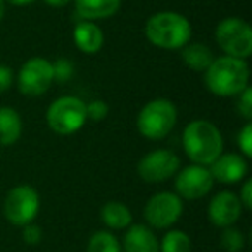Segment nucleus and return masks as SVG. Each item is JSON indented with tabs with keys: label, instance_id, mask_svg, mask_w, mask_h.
<instances>
[{
	"label": "nucleus",
	"instance_id": "30",
	"mask_svg": "<svg viewBox=\"0 0 252 252\" xmlns=\"http://www.w3.org/2000/svg\"><path fill=\"white\" fill-rule=\"evenodd\" d=\"M43 2H45L47 5H50V7L61 9V7H66L71 0H43Z\"/></svg>",
	"mask_w": 252,
	"mask_h": 252
},
{
	"label": "nucleus",
	"instance_id": "12",
	"mask_svg": "<svg viewBox=\"0 0 252 252\" xmlns=\"http://www.w3.org/2000/svg\"><path fill=\"white\" fill-rule=\"evenodd\" d=\"M242 211H244V207H242V202L237 193L224 190V192H218L211 199L209 207H207V218L216 226L226 228L233 226L240 220Z\"/></svg>",
	"mask_w": 252,
	"mask_h": 252
},
{
	"label": "nucleus",
	"instance_id": "31",
	"mask_svg": "<svg viewBox=\"0 0 252 252\" xmlns=\"http://www.w3.org/2000/svg\"><path fill=\"white\" fill-rule=\"evenodd\" d=\"M5 2L11 5H18V7H25V5H30L35 0H5Z\"/></svg>",
	"mask_w": 252,
	"mask_h": 252
},
{
	"label": "nucleus",
	"instance_id": "5",
	"mask_svg": "<svg viewBox=\"0 0 252 252\" xmlns=\"http://www.w3.org/2000/svg\"><path fill=\"white\" fill-rule=\"evenodd\" d=\"M87 123V104L73 95L54 100L47 111V125L59 135H73Z\"/></svg>",
	"mask_w": 252,
	"mask_h": 252
},
{
	"label": "nucleus",
	"instance_id": "24",
	"mask_svg": "<svg viewBox=\"0 0 252 252\" xmlns=\"http://www.w3.org/2000/svg\"><path fill=\"white\" fill-rule=\"evenodd\" d=\"M237 97H238V102H237L238 112H240L242 118L251 121L252 119V88L247 87L245 90H242Z\"/></svg>",
	"mask_w": 252,
	"mask_h": 252
},
{
	"label": "nucleus",
	"instance_id": "20",
	"mask_svg": "<svg viewBox=\"0 0 252 252\" xmlns=\"http://www.w3.org/2000/svg\"><path fill=\"white\" fill-rule=\"evenodd\" d=\"M192 240L182 230H169L159 244V252H190Z\"/></svg>",
	"mask_w": 252,
	"mask_h": 252
},
{
	"label": "nucleus",
	"instance_id": "6",
	"mask_svg": "<svg viewBox=\"0 0 252 252\" xmlns=\"http://www.w3.org/2000/svg\"><path fill=\"white\" fill-rule=\"evenodd\" d=\"M216 42L226 56L245 59L252 54V30L240 18H226L216 28Z\"/></svg>",
	"mask_w": 252,
	"mask_h": 252
},
{
	"label": "nucleus",
	"instance_id": "2",
	"mask_svg": "<svg viewBox=\"0 0 252 252\" xmlns=\"http://www.w3.org/2000/svg\"><path fill=\"white\" fill-rule=\"evenodd\" d=\"M183 151L193 164L211 166L223 154L221 131L207 119H193L183 130Z\"/></svg>",
	"mask_w": 252,
	"mask_h": 252
},
{
	"label": "nucleus",
	"instance_id": "14",
	"mask_svg": "<svg viewBox=\"0 0 252 252\" xmlns=\"http://www.w3.org/2000/svg\"><path fill=\"white\" fill-rule=\"evenodd\" d=\"M123 252H159V242L147 224H130L123 238Z\"/></svg>",
	"mask_w": 252,
	"mask_h": 252
},
{
	"label": "nucleus",
	"instance_id": "17",
	"mask_svg": "<svg viewBox=\"0 0 252 252\" xmlns=\"http://www.w3.org/2000/svg\"><path fill=\"white\" fill-rule=\"evenodd\" d=\"M23 133L21 116L16 109L0 107V145H14Z\"/></svg>",
	"mask_w": 252,
	"mask_h": 252
},
{
	"label": "nucleus",
	"instance_id": "16",
	"mask_svg": "<svg viewBox=\"0 0 252 252\" xmlns=\"http://www.w3.org/2000/svg\"><path fill=\"white\" fill-rule=\"evenodd\" d=\"M73 40L83 54H97L104 45V33L94 21H81L74 28Z\"/></svg>",
	"mask_w": 252,
	"mask_h": 252
},
{
	"label": "nucleus",
	"instance_id": "4",
	"mask_svg": "<svg viewBox=\"0 0 252 252\" xmlns=\"http://www.w3.org/2000/svg\"><path fill=\"white\" fill-rule=\"evenodd\" d=\"M178 121V111L168 98H154L140 109L137 116V130L149 140L168 137Z\"/></svg>",
	"mask_w": 252,
	"mask_h": 252
},
{
	"label": "nucleus",
	"instance_id": "1",
	"mask_svg": "<svg viewBox=\"0 0 252 252\" xmlns=\"http://www.w3.org/2000/svg\"><path fill=\"white\" fill-rule=\"evenodd\" d=\"M249 64L237 57H214L211 66L204 71V83L211 94L218 97H237L249 87Z\"/></svg>",
	"mask_w": 252,
	"mask_h": 252
},
{
	"label": "nucleus",
	"instance_id": "8",
	"mask_svg": "<svg viewBox=\"0 0 252 252\" xmlns=\"http://www.w3.org/2000/svg\"><path fill=\"white\" fill-rule=\"evenodd\" d=\"M54 78V66L50 61L43 57H32L21 66L18 73V88L23 95L28 97H40L43 95L52 83Z\"/></svg>",
	"mask_w": 252,
	"mask_h": 252
},
{
	"label": "nucleus",
	"instance_id": "13",
	"mask_svg": "<svg viewBox=\"0 0 252 252\" xmlns=\"http://www.w3.org/2000/svg\"><path fill=\"white\" fill-rule=\"evenodd\" d=\"M247 161L240 154H221L213 164L209 166V171L213 175L214 182L224 183V185H235L242 182L247 175Z\"/></svg>",
	"mask_w": 252,
	"mask_h": 252
},
{
	"label": "nucleus",
	"instance_id": "28",
	"mask_svg": "<svg viewBox=\"0 0 252 252\" xmlns=\"http://www.w3.org/2000/svg\"><path fill=\"white\" fill-rule=\"evenodd\" d=\"M12 83H14V71H12V67L0 64V95L7 92L12 87Z\"/></svg>",
	"mask_w": 252,
	"mask_h": 252
},
{
	"label": "nucleus",
	"instance_id": "3",
	"mask_svg": "<svg viewBox=\"0 0 252 252\" xmlns=\"http://www.w3.org/2000/svg\"><path fill=\"white\" fill-rule=\"evenodd\" d=\"M145 36L152 45L164 50H180L192 38L190 21L175 11L156 12L145 23Z\"/></svg>",
	"mask_w": 252,
	"mask_h": 252
},
{
	"label": "nucleus",
	"instance_id": "11",
	"mask_svg": "<svg viewBox=\"0 0 252 252\" xmlns=\"http://www.w3.org/2000/svg\"><path fill=\"white\" fill-rule=\"evenodd\" d=\"M214 185L213 175L207 166L190 164L183 169H178L175 189L180 199L197 200L206 197Z\"/></svg>",
	"mask_w": 252,
	"mask_h": 252
},
{
	"label": "nucleus",
	"instance_id": "26",
	"mask_svg": "<svg viewBox=\"0 0 252 252\" xmlns=\"http://www.w3.org/2000/svg\"><path fill=\"white\" fill-rule=\"evenodd\" d=\"M42 237H43V231L42 228L38 226L36 223H28L23 226V238L28 245H36L42 242Z\"/></svg>",
	"mask_w": 252,
	"mask_h": 252
},
{
	"label": "nucleus",
	"instance_id": "15",
	"mask_svg": "<svg viewBox=\"0 0 252 252\" xmlns=\"http://www.w3.org/2000/svg\"><path fill=\"white\" fill-rule=\"evenodd\" d=\"M74 7L83 21H98L112 18L121 7V0H74Z\"/></svg>",
	"mask_w": 252,
	"mask_h": 252
},
{
	"label": "nucleus",
	"instance_id": "10",
	"mask_svg": "<svg viewBox=\"0 0 252 252\" xmlns=\"http://www.w3.org/2000/svg\"><path fill=\"white\" fill-rule=\"evenodd\" d=\"M182 161L173 151L156 149L145 154L137 166L138 176L147 183H162L178 173Z\"/></svg>",
	"mask_w": 252,
	"mask_h": 252
},
{
	"label": "nucleus",
	"instance_id": "29",
	"mask_svg": "<svg viewBox=\"0 0 252 252\" xmlns=\"http://www.w3.org/2000/svg\"><path fill=\"white\" fill-rule=\"evenodd\" d=\"M238 199H240L242 207H244V209L249 211L252 207V180H245V183L242 185Z\"/></svg>",
	"mask_w": 252,
	"mask_h": 252
},
{
	"label": "nucleus",
	"instance_id": "22",
	"mask_svg": "<svg viewBox=\"0 0 252 252\" xmlns=\"http://www.w3.org/2000/svg\"><path fill=\"white\" fill-rule=\"evenodd\" d=\"M220 245L224 252H242L245 247V237L238 228L226 226L220 237Z\"/></svg>",
	"mask_w": 252,
	"mask_h": 252
},
{
	"label": "nucleus",
	"instance_id": "25",
	"mask_svg": "<svg viewBox=\"0 0 252 252\" xmlns=\"http://www.w3.org/2000/svg\"><path fill=\"white\" fill-rule=\"evenodd\" d=\"M238 147L245 158H252V123L249 121L238 133Z\"/></svg>",
	"mask_w": 252,
	"mask_h": 252
},
{
	"label": "nucleus",
	"instance_id": "19",
	"mask_svg": "<svg viewBox=\"0 0 252 252\" xmlns=\"http://www.w3.org/2000/svg\"><path fill=\"white\" fill-rule=\"evenodd\" d=\"M100 218L104 221V224L111 230H123L128 228L133 221L131 211L128 209V206L118 200H111L100 209Z\"/></svg>",
	"mask_w": 252,
	"mask_h": 252
},
{
	"label": "nucleus",
	"instance_id": "21",
	"mask_svg": "<svg viewBox=\"0 0 252 252\" xmlns=\"http://www.w3.org/2000/svg\"><path fill=\"white\" fill-rule=\"evenodd\" d=\"M87 252H123V251L119 240L111 231L98 230L88 240Z\"/></svg>",
	"mask_w": 252,
	"mask_h": 252
},
{
	"label": "nucleus",
	"instance_id": "23",
	"mask_svg": "<svg viewBox=\"0 0 252 252\" xmlns=\"http://www.w3.org/2000/svg\"><path fill=\"white\" fill-rule=\"evenodd\" d=\"M109 114V105L102 98H95L87 104V119L92 121H102Z\"/></svg>",
	"mask_w": 252,
	"mask_h": 252
},
{
	"label": "nucleus",
	"instance_id": "9",
	"mask_svg": "<svg viewBox=\"0 0 252 252\" xmlns=\"http://www.w3.org/2000/svg\"><path fill=\"white\" fill-rule=\"evenodd\" d=\"M183 214V200L173 192H159L147 200L144 209L145 221L152 228L164 230L176 223Z\"/></svg>",
	"mask_w": 252,
	"mask_h": 252
},
{
	"label": "nucleus",
	"instance_id": "32",
	"mask_svg": "<svg viewBox=\"0 0 252 252\" xmlns=\"http://www.w3.org/2000/svg\"><path fill=\"white\" fill-rule=\"evenodd\" d=\"M5 16V0H0V21L4 19Z\"/></svg>",
	"mask_w": 252,
	"mask_h": 252
},
{
	"label": "nucleus",
	"instance_id": "7",
	"mask_svg": "<svg viewBox=\"0 0 252 252\" xmlns=\"http://www.w3.org/2000/svg\"><path fill=\"white\" fill-rule=\"evenodd\" d=\"M40 211V195L33 187L18 185L7 192L4 199V216L14 226L35 221Z\"/></svg>",
	"mask_w": 252,
	"mask_h": 252
},
{
	"label": "nucleus",
	"instance_id": "27",
	"mask_svg": "<svg viewBox=\"0 0 252 252\" xmlns=\"http://www.w3.org/2000/svg\"><path fill=\"white\" fill-rule=\"evenodd\" d=\"M54 66V78L57 81H67L73 76V64L67 59H59L57 63H52Z\"/></svg>",
	"mask_w": 252,
	"mask_h": 252
},
{
	"label": "nucleus",
	"instance_id": "18",
	"mask_svg": "<svg viewBox=\"0 0 252 252\" xmlns=\"http://www.w3.org/2000/svg\"><path fill=\"white\" fill-rule=\"evenodd\" d=\"M180 50H182V61L192 71L204 73V71L211 66V63L214 61L213 50L202 42H193V43L189 42Z\"/></svg>",
	"mask_w": 252,
	"mask_h": 252
}]
</instances>
